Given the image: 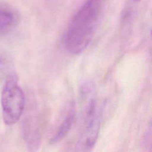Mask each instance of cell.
Masks as SVG:
<instances>
[{
	"instance_id": "obj_1",
	"label": "cell",
	"mask_w": 152,
	"mask_h": 152,
	"mask_svg": "<svg viewBox=\"0 0 152 152\" xmlns=\"http://www.w3.org/2000/svg\"><path fill=\"white\" fill-rule=\"evenodd\" d=\"M102 0H86L71 18L64 35V45L71 54L79 55L90 43L97 26Z\"/></svg>"
},
{
	"instance_id": "obj_2",
	"label": "cell",
	"mask_w": 152,
	"mask_h": 152,
	"mask_svg": "<svg viewBox=\"0 0 152 152\" xmlns=\"http://www.w3.org/2000/svg\"><path fill=\"white\" fill-rule=\"evenodd\" d=\"M1 106L6 125H13L20 119L24 109L25 96L15 75L8 76L3 86Z\"/></svg>"
},
{
	"instance_id": "obj_3",
	"label": "cell",
	"mask_w": 152,
	"mask_h": 152,
	"mask_svg": "<svg viewBox=\"0 0 152 152\" xmlns=\"http://www.w3.org/2000/svg\"><path fill=\"white\" fill-rule=\"evenodd\" d=\"M100 126V119L97 112L84 118V126L77 142L78 151H88L94 146L97 140Z\"/></svg>"
},
{
	"instance_id": "obj_4",
	"label": "cell",
	"mask_w": 152,
	"mask_h": 152,
	"mask_svg": "<svg viewBox=\"0 0 152 152\" xmlns=\"http://www.w3.org/2000/svg\"><path fill=\"white\" fill-rule=\"evenodd\" d=\"M20 20L18 11L6 2H0V36H4L18 26Z\"/></svg>"
},
{
	"instance_id": "obj_5",
	"label": "cell",
	"mask_w": 152,
	"mask_h": 152,
	"mask_svg": "<svg viewBox=\"0 0 152 152\" xmlns=\"http://www.w3.org/2000/svg\"><path fill=\"white\" fill-rule=\"evenodd\" d=\"M75 109L71 107V110L65 117L63 121L58 127V129L50 140L51 144H56L62 140L70 131L75 119Z\"/></svg>"
},
{
	"instance_id": "obj_6",
	"label": "cell",
	"mask_w": 152,
	"mask_h": 152,
	"mask_svg": "<svg viewBox=\"0 0 152 152\" xmlns=\"http://www.w3.org/2000/svg\"><path fill=\"white\" fill-rule=\"evenodd\" d=\"M132 1H134V2H139V1H140L141 0H132Z\"/></svg>"
}]
</instances>
